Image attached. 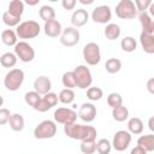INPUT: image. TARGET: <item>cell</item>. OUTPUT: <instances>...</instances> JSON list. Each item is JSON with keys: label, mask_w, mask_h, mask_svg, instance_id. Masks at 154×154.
<instances>
[{"label": "cell", "mask_w": 154, "mask_h": 154, "mask_svg": "<svg viewBox=\"0 0 154 154\" xmlns=\"http://www.w3.org/2000/svg\"><path fill=\"white\" fill-rule=\"evenodd\" d=\"M88 18H89V14L87 12V10H83V8H78L76 10L72 16H71V23L73 25V28H81L87 22H88Z\"/></svg>", "instance_id": "9a60e30c"}, {"label": "cell", "mask_w": 154, "mask_h": 154, "mask_svg": "<svg viewBox=\"0 0 154 154\" xmlns=\"http://www.w3.org/2000/svg\"><path fill=\"white\" fill-rule=\"evenodd\" d=\"M51 107L47 105V102L41 97L40 99V101L35 105V107H34V109H36V111H38V112H46V111H48Z\"/></svg>", "instance_id": "60d3db41"}, {"label": "cell", "mask_w": 154, "mask_h": 154, "mask_svg": "<svg viewBox=\"0 0 154 154\" xmlns=\"http://www.w3.org/2000/svg\"><path fill=\"white\" fill-rule=\"evenodd\" d=\"M8 123H10V128L13 131H22L24 129V118L18 113L11 114Z\"/></svg>", "instance_id": "ffe728a7"}, {"label": "cell", "mask_w": 154, "mask_h": 154, "mask_svg": "<svg viewBox=\"0 0 154 154\" xmlns=\"http://www.w3.org/2000/svg\"><path fill=\"white\" fill-rule=\"evenodd\" d=\"M120 47H122V49H123L124 52L130 53V52H134V51L136 49L137 42H136V40H135L132 36H126V37H124V38L122 40Z\"/></svg>", "instance_id": "83f0119b"}, {"label": "cell", "mask_w": 154, "mask_h": 154, "mask_svg": "<svg viewBox=\"0 0 154 154\" xmlns=\"http://www.w3.org/2000/svg\"><path fill=\"white\" fill-rule=\"evenodd\" d=\"M130 142H131V134L125 130H119L113 136V142L111 144L116 150L123 152L129 147Z\"/></svg>", "instance_id": "8fae6325"}, {"label": "cell", "mask_w": 154, "mask_h": 154, "mask_svg": "<svg viewBox=\"0 0 154 154\" xmlns=\"http://www.w3.org/2000/svg\"><path fill=\"white\" fill-rule=\"evenodd\" d=\"M111 149H112V144L108 140L101 138L96 142V152L99 154H109Z\"/></svg>", "instance_id": "4dcf8cb0"}, {"label": "cell", "mask_w": 154, "mask_h": 154, "mask_svg": "<svg viewBox=\"0 0 154 154\" xmlns=\"http://www.w3.org/2000/svg\"><path fill=\"white\" fill-rule=\"evenodd\" d=\"M64 131L67 137L79 141H95L96 129L91 125H81L77 123L64 125Z\"/></svg>", "instance_id": "6da1fadb"}, {"label": "cell", "mask_w": 154, "mask_h": 154, "mask_svg": "<svg viewBox=\"0 0 154 154\" xmlns=\"http://www.w3.org/2000/svg\"><path fill=\"white\" fill-rule=\"evenodd\" d=\"M38 14H40V18L42 20H45V23L55 18V11H54V8L52 6H48V5L41 6V8L38 10Z\"/></svg>", "instance_id": "cb8c5ba5"}, {"label": "cell", "mask_w": 154, "mask_h": 154, "mask_svg": "<svg viewBox=\"0 0 154 154\" xmlns=\"http://www.w3.org/2000/svg\"><path fill=\"white\" fill-rule=\"evenodd\" d=\"M60 35V42L65 47H73L79 42V31L73 26L65 28Z\"/></svg>", "instance_id": "9c48e42d"}, {"label": "cell", "mask_w": 154, "mask_h": 154, "mask_svg": "<svg viewBox=\"0 0 154 154\" xmlns=\"http://www.w3.org/2000/svg\"><path fill=\"white\" fill-rule=\"evenodd\" d=\"M51 88H52V83L47 76H40L34 82V89L40 95H45V94L49 93Z\"/></svg>", "instance_id": "5bb4252c"}, {"label": "cell", "mask_w": 154, "mask_h": 154, "mask_svg": "<svg viewBox=\"0 0 154 154\" xmlns=\"http://www.w3.org/2000/svg\"><path fill=\"white\" fill-rule=\"evenodd\" d=\"M73 75L76 78V87H78L79 89H87L88 87H90L93 82V77L90 70L85 65L77 66L73 70Z\"/></svg>", "instance_id": "5b68a950"}, {"label": "cell", "mask_w": 154, "mask_h": 154, "mask_svg": "<svg viewBox=\"0 0 154 154\" xmlns=\"http://www.w3.org/2000/svg\"><path fill=\"white\" fill-rule=\"evenodd\" d=\"M137 146L142 147L147 153L148 152H153L154 150V135L149 134V135H143L137 140Z\"/></svg>", "instance_id": "d6986e66"}, {"label": "cell", "mask_w": 154, "mask_h": 154, "mask_svg": "<svg viewBox=\"0 0 154 154\" xmlns=\"http://www.w3.org/2000/svg\"><path fill=\"white\" fill-rule=\"evenodd\" d=\"M40 24L35 20H25L19 23V25H17L16 29V34L17 37L23 38V40H30V38H35L38 34H40Z\"/></svg>", "instance_id": "7a4b0ae2"}, {"label": "cell", "mask_w": 154, "mask_h": 154, "mask_svg": "<svg viewBox=\"0 0 154 154\" xmlns=\"http://www.w3.org/2000/svg\"><path fill=\"white\" fill-rule=\"evenodd\" d=\"M2 103H4V99H2V96H0V107L2 106Z\"/></svg>", "instance_id": "7dc6e473"}, {"label": "cell", "mask_w": 154, "mask_h": 154, "mask_svg": "<svg viewBox=\"0 0 154 154\" xmlns=\"http://www.w3.org/2000/svg\"><path fill=\"white\" fill-rule=\"evenodd\" d=\"M112 116H113V119L117 120V122H124L125 119H128L129 117V111L125 106H119V107H116V108H112Z\"/></svg>", "instance_id": "4316f807"}, {"label": "cell", "mask_w": 154, "mask_h": 154, "mask_svg": "<svg viewBox=\"0 0 154 154\" xmlns=\"http://www.w3.org/2000/svg\"><path fill=\"white\" fill-rule=\"evenodd\" d=\"M76 119H77V113L71 108L60 107L54 112V120L59 124H64V125L72 124L76 123Z\"/></svg>", "instance_id": "30bf717a"}, {"label": "cell", "mask_w": 154, "mask_h": 154, "mask_svg": "<svg viewBox=\"0 0 154 154\" xmlns=\"http://www.w3.org/2000/svg\"><path fill=\"white\" fill-rule=\"evenodd\" d=\"M107 103L109 107L112 108H116V107H119L123 105V97L120 96V94L118 93H111L108 96H107Z\"/></svg>", "instance_id": "e575fe53"}, {"label": "cell", "mask_w": 154, "mask_h": 154, "mask_svg": "<svg viewBox=\"0 0 154 154\" xmlns=\"http://www.w3.org/2000/svg\"><path fill=\"white\" fill-rule=\"evenodd\" d=\"M59 101L65 103V105H69L71 103L73 100H75V93L72 89H63L60 93H59V96H58Z\"/></svg>", "instance_id": "f546056e"}, {"label": "cell", "mask_w": 154, "mask_h": 154, "mask_svg": "<svg viewBox=\"0 0 154 154\" xmlns=\"http://www.w3.org/2000/svg\"><path fill=\"white\" fill-rule=\"evenodd\" d=\"M116 14L122 19H131L137 14L134 1L131 0H120L116 6Z\"/></svg>", "instance_id": "8992f818"}, {"label": "cell", "mask_w": 154, "mask_h": 154, "mask_svg": "<svg viewBox=\"0 0 154 154\" xmlns=\"http://www.w3.org/2000/svg\"><path fill=\"white\" fill-rule=\"evenodd\" d=\"M24 81V72L20 69H12L10 70L4 79V84L5 87L11 90V91H16L19 89V87L22 85Z\"/></svg>", "instance_id": "3957f363"}, {"label": "cell", "mask_w": 154, "mask_h": 154, "mask_svg": "<svg viewBox=\"0 0 154 154\" xmlns=\"http://www.w3.org/2000/svg\"><path fill=\"white\" fill-rule=\"evenodd\" d=\"M7 12H10L11 14H13L16 17H22V14L24 12V2L20 0H12L8 4Z\"/></svg>", "instance_id": "44dd1931"}, {"label": "cell", "mask_w": 154, "mask_h": 154, "mask_svg": "<svg viewBox=\"0 0 154 154\" xmlns=\"http://www.w3.org/2000/svg\"><path fill=\"white\" fill-rule=\"evenodd\" d=\"M128 129H129L130 134L138 135V134H141L143 131V122L140 118L134 117L128 122Z\"/></svg>", "instance_id": "7402d4cb"}, {"label": "cell", "mask_w": 154, "mask_h": 154, "mask_svg": "<svg viewBox=\"0 0 154 154\" xmlns=\"http://www.w3.org/2000/svg\"><path fill=\"white\" fill-rule=\"evenodd\" d=\"M43 29H45V34L49 37H58L63 31L61 24L57 19H52V20L46 22Z\"/></svg>", "instance_id": "2e32d148"}, {"label": "cell", "mask_w": 154, "mask_h": 154, "mask_svg": "<svg viewBox=\"0 0 154 154\" xmlns=\"http://www.w3.org/2000/svg\"><path fill=\"white\" fill-rule=\"evenodd\" d=\"M0 64L4 67H13L17 64V57H16V54L14 53H11V52L4 53L0 57Z\"/></svg>", "instance_id": "484cf974"}, {"label": "cell", "mask_w": 154, "mask_h": 154, "mask_svg": "<svg viewBox=\"0 0 154 154\" xmlns=\"http://www.w3.org/2000/svg\"><path fill=\"white\" fill-rule=\"evenodd\" d=\"M154 78H150L149 81H148V84H147V88H148V91L150 93V94H153L154 93Z\"/></svg>", "instance_id": "ee69618b"}, {"label": "cell", "mask_w": 154, "mask_h": 154, "mask_svg": "<svg viewBox=\"0 0 154 154\" xmlns=\"http://www.w3.org/2000/svg\"><path fill=\"white\" fill-rule=\"evenodd\" d=\"M140 42L143 48V51L148 54L154 53V35L147 34V32H141L140 35Z\"/></svg>", "instance_id": "e0dca14e"}, {"label": "cell", "mask_w": 154, "mask_h": 154, "mask_svg": "<svg viewBox=\"0 0 154 154\" xmlns=\"http://www.w3.org/2000/svg\"><path fill=\"white\" fill-rule=\"evenodd\" d=\"M138 19L142 25V31L153 35L154 34V22L152 19V17L147 12H141L138 16Z\"/></svg>", "instance_id": "ac0fdd59"}, {"label": "cell", "mask_w": 154, "mask_h": 154, "mask_svg": "<svg viewBox=\"0 0 154 154\" xmlns=\"http://www.w3.org/2000/svg\"><path fill=\"white\" fill-rule=\"evenodd\" d=\"M61 5L65 10H72L76 6V0H63Z\"/></svg>", "instance_id": "b9f144b4"}, {"label": "cell", "mask_w": 154, "mask_h": 154, "mask_svg": "<svg viewBox=\"0 0 154 154\" xmlns=\"http://www.w3.org/2000/svg\"><path fill=\"white\" fill-rule=\"evenodd\" d=\"M91 18L95 23H100V24H106L111 20L112 18V11L108 6L106 5H101L97 6L91 12Z\"/></svg>", "instance_id": "7c38bea8"}, {"label": "cell", "mask_w": 154, "mask_h": 154, "mask_svg": "<svg viewBox=\"0 0 154 154\" xmlns=\"http://www.w3.org/2000/svg\"><path fill=\"white\" fill-rule=\"evenodd\" d=\"M61 82L64 84V87H66V89H72L76 87V78L73 75V71H67L63 75Z\"/></svg>", "instance_id": "1f68e13d"}, {"label": "cell", "mask_w": 154, "mask_h": 154, "mask_svg": "<svg viewBox=\"0 0 154 154\" xmlns=\"http://www.w3.org/2000/svg\"><path fill=\"white\" fill-rule=\"evenodd\" d=\"M106 71L108 73H117L122 69V61L117 58H109L105 64Z\"/></svg>", "instance_id": "f1b7e54d"}, {"label": "cell", "mask_w": 154, "mask_h": 154, "mask_svg": "<svg viewBox=\"0 0 154 154\" xmlns=\"http://www.w3.org/2000/svg\"><path fill=\"white\" fill-rule=\"evenodd\" d=\"M120 35V28L118 24L116 23H109L108 25H106V29H105V36L108 38V40H116L118 38Z\"/></svg>", "instance_id": "d4e9b609"}, {"label": "cell", "mask_w": 154, "mask_h": 154, "mask_svg": "<svg viewBox=\"0 0 154 154\" xmlns=\"http://www.w3.org/2000/svg\"><path fill=\"white\" fill-rule=\"evenodd\" d=\"M103 96V91L99 87H90L87 90V97L91 101H97Z\"/></svg>", "instance_id": "d6a6232c"}, {"label": "cell", "mask_w": 154, "mask_h": 154, "mask_svg": "<svg viewBox=\"0 0 154 154\" xmlns=\"http://www.w3.org/2000/svg\"><path fill=\"white\" fill-rule=\"evenodd\" d=\"M14 54L17 58H19L23 63H30L35 58V51L34 48L25 41H19L14 46Z\"/></svg>", "instance_id": "52a82bcc"}, {"label": "cell", "mask_w": 154, "mask_h": 154, "mask_svg": "<svg viewBox=\"0 0 154 154\" xmlns=\"http://www.w3.org/2000/svg\"><path fill=\"white\" fill-rule=\"evenodd\" d=\"M1 40L6 46H16L17 43V34L12 29H6L1 32Z\"/></svg>", "instance_id": "603a6c76"}, {"label": "cell", "mask_w": 154, "mask_h": 154, "mask_svg": "<svg viewBox=\"0 0 154 154\" xmlns=\"http://www.w3.org/2000/svg\"><path fill=\"white\" fill-rule=\"evenodd\" d=\"M40 99H41L40 94H38V93H36L35 90H34V91H28V93L25 94V96H24L25 102H26L29 106H31L32 108H34V107H35V105L40 101Z\"/></svg>", "instance_id": "8d00e7d4"}, {"label": "cell", "mask_w": 154, "mask_h": 154, "mask_svg": "<svg viewBox=\"0 0 154 154\" xmlns=\"http://www.w3.org/2000/svg\"><path fill=\"white\" fill-rule=\"evenodd\" d=\"M2 22L8 26H17V25H19L20 17H16V16H13L6 11L2 13Z\"/></svg>", "instance_id": "836d02e7"}, {"label": "cell", "mask_w": 154, "mask_h": 154, "mask_svg": "<svg viewBox=\"0 0 154 154\" xmlns=\"http://www.w3.org/2000/svg\"><path fill=\"white\" fill-rule=\"evenodd\" d=\"M57 134V125L53 120H43L41 122L34 130V136L37 140L52 138Z\"/></svg>", "instance_id": "277c9868"}, {"label": "cell", "mask_w": 154, "mask_h": 154, "mask_svg": "<svg viewBox=\"0 0 154 154\" xmlns=\"http://www.w3.org/2000/svg\"><path fill=\"white\" fill-rule=\"evenodd\" d=\"M46 102H47V105L52 108V107H54L57 103H58V95L55 94V93H52V91H49V93H47V94H45L43 95V97H42Z\"/></svg>", "instance_id": "74e56055"}, {"label": "cell", "mask_w": 154, "mask_h": 154, "mask_svg": "<svg viewBox=\"0 0 154 154\" xmlns=\"http://www.w3.org/2000/svg\"><path fill=\"white\" fill-rule=\"evenodd\" d=\"M10 117H11V114L7 108H0V125L8 123Z\"/></svg>", "instance_id": "ab89813d"}, {"label": "cell", "mask_w": 154, "mask_h": 154, "mask_svg": "<svg viewBox=\"0 0 154 154\" xmlns=\"http://www.w3.org/2000/svg\"><path fill=\"white\" fill-rule=\"evenodd\" d=\"M83 122L85 123H90L95 119L96 117V107L93 105V103H89V102H85L83 103L79 109H78V114H77Z\"/></svg>", "instance_id": "4fadbf2b"}, {"label": "cell", "mask_w": 154, "mask_h": 154, "mask_svg": "<svg viewBox=\"0 0 154 154\" xmlns=\"http://www.w3.org/2000/svg\"><path fill=\"white\" fill-rule=\"evenodd\" d=\"M81 152L83 154H93L96 152V142L95 141H82Z\"/></svg>", "instance_id": "d590c367"}, {"label": "cell", "mask_w": 154, "mask_h": 154, "mask_svg": "<svg viewBox=\"0 0 154 154\" xmlns=\"http://www.w3.org/2000/svg\"><path fill=\"white\" fill-rule=\"evenodd\" d=\"M131 154H147V152L142 148V147H140V146H136L132 150H131Z\"/></svg>", "instance_id": "7bdbcfd3"}, {"label": "cell", "mask_w": 154, "mask_h": 154, "mask_svg": "<svg viewBox=\"0 0 154 154\" xmlns=\"http://www.w3.org/2000/svg\"><path fill=\"white\" fill-rule=\"evenodd\" d=\"M83 58L89 65H97L101 59L100 47L95 42H89L83 47Z\"/></svg>", "instance_id": "ba28073f"}, {"label": "cell", "mask_w": 154, "mask_h": 154, "mask_svg": "<svg viewBox=\"0 0 154 154\" xmlns=\"http://www.w3.org/2000/svg\"><path fill=\"white\" fill-rule=\"evenodd\" d=\"M134 4H135L136 10L141 13V12H146V10L150 6L152 0H136Z\"/></svg>", "instance_id": "f35d334b"}, {"label": "cell", "mask_w": 154, "mask_h": 154, "mask_svg": "<svg viewBox=\"0 0 154 154\" xmlns=\"http://www.w3.org/2000/svg\"><path fill=\"white\" fill-rule=\"evenodd\" d=\"M153 120H154V118H153V117H152V118H150V119H149V129H150V130H152V131H153V130H154V126H153Z\"/></svg>", "instance_id": "bcb514c9"}, {"label": "cell", "mask_w": 154, "mask_h": 154, "mask_svg": "<svg viewBox=\"0 0 154 154\" xmlns=\"http://www.w3.org/2000/svg\"><path fill=\"white\" fill-rule=\"evenodd\" d=\"M79 2L83 5H90V4H93V0H79Z\"/></svg>", "instance_id": "f6af8a7d"}]
</instances>
